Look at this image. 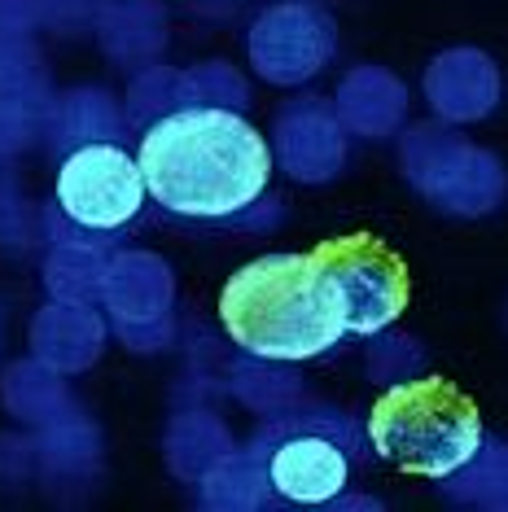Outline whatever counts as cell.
I'll return each mask as SVG.
<instances>
[{"label":"cell","mask_w":508,"mask_h":512,"mask_svg":"<svg viewBox=\"0 0 508 512\" xmlns=\"http://www.w3.org/2000/svg\"><path fill=\"white\" fill-rule=\"evenodd\" d=\"M219 320L241 351L259 359H311L346 337L342 302L307 254H263L219 289Z\"/></svg>","instance_id":"obj_2"},{"label":"cell","mask_w":508,"mask_h":512,"mask_svg":"<svg viewBox=\"0 0 508 512\" xmlns=\"http://www.w3.org/2000/svg\"><path fill=\"white\" fill-rule=\"evenodd\" d=\"M311 259L329 276L333 294L342 302L346 333H381L395 324L412 302V272L395 246H386L373 232H346L325 237Z\"/></svg>","instance_id":"obj_4"},{"label":"cell","mask_w":508,"mask_h":512,"mask_svg":"<svg viewBox=\"0 0 508 512\" xmlns=\"http://www.w3.org/2000/svg\"><path fill=\"white\" fill-rule=\"evenodd\" d=\"M368 438L377 456L399 473L452 477L478 456L482 412L452 377H412L373 403Z\"/></svg>","instance_id":"obj_3"},{"label":"cell","mask_w":508,"mask_h":512,"mask_svg":"<svg viewBox=\"0 0 508 512\" xmlns=\"http://www.w3.org/2000/svg\"><path fill=\"white\" fill-rule=\"evenodd\" d=\"M145 197L171 215L224 219L259 202L272 180V149L263 132L233 110L193 106L158 119L136 154Z\"/></svg>","instance_id":"obj_1"},{"label":"cell","mask_w":508,"mask_h":512,"mask_svg":"<svg viewBox=\"0 0 508 512\" xmlns=\"http://www.w3.org/2000/svg\"><path fill=\"white\" fill-rule=\"evenodd\" d=\"M57 202L84 228H119L145 206L141 167L119 145H84L57 171Z\"/></svg>","instance_id":"obj_5"},{"label":"cell","mask_w":508,"mask_h":512,"mask_svg":"<svg viewBox=\"0 0 508 512\" xmlns=\"http://www.w3.org/2000/svg\"><path fill=\"white\" fill-rule=\"evenodd\" d=\"M268 477H272V491L290 499V504H329L333 495H342L351 464H346V451L333 438L294 434L272 447Z\"/></svg>","instance_id":"obj_6"}]
</instances>
